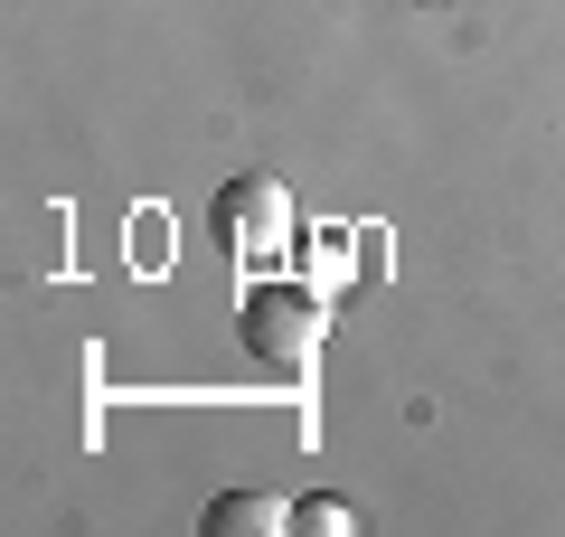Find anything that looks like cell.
Listing matches in <instances>:
<instances>
[{
	"mask_svg": "<svg viewBox=\"0 0 565 537\" xmlns=\"http://www.w3.org/2000/svg\"><path fill=\"white\" fill-rule=\"evenodd\" d=\"M236 339L274 368V378H311L321 368V339H330V293L302 274H255L236 302Z\"/></svg>",
	"mask_w": 565,
	"mask_h": 537,
	"instance_id": "cell-1",
	"label": "cell"
},
{
	"mask_svg": "<svg viewBox=\"0 0 565 537\" xmlns=\"http://www.w3.org/2000/svg\"><path fill=\"white\" fill-rule=\"evenodd\" d=\"M207 227H217V245L236 255V274H282V264H292V236H302V208H292V189H282L274 170H245V179L217 189Z\"/></svg>",
	"mask_w": 565,
	"mask_h": 537,
	"instance_id": "cell-2",
	"label": "cell"
},
{
	"mask_svg": "<svg viewBox=\"0 0 565 537\" xmlns=\"http://www.w3.org/2000/svg\"><path fill=\"white\" fill-rule=\"evenodd\" d=\"M207 537H292V509L264 491H226V499H207Z\"/></svg>",
	"mask_w": 565,
	"mask_h": 537,
	"instance_id": "cell-3",
	"label": "cell"
},
{
	"mask_svg": "<svg viewBox=\"0 0 565 537\" xmlns=\"http://www.w3.org/2000/svg\"><path fill=\"white\" fill-rule=\"evenodd\" d=\"M349 528H359V509H349V499H321V491L292 499V537H349Z\"/></svg>",
	"mask_w": 565,
	"mask_h": 537,
	"instance_id": "cell-4",
	"label": "cell"
},
{
	"mask_svg": "<svg viewBox=\"0 0 565 537\" xmlns=\"http://www.w3.org/2000/svg\"><path fill=\"white\" fill-rule=\"evenodd\" d=\"M349 274H359V264H349V236H311V255H302V283H321V293H340Z\"/></svg>",
	"mask_w": 565,
	"mask_h": 537,
	"instance_id": "cell-5",
	"label": "cell"
},
{
	"mask_svg": "<svg viewBox=\"0 0 565 537\" xmlns=\"http://www.w3.org/2000/svg\"><path fill=\"white\" fill-rule=\"evenodd\" d=\"M396 10H405V0H396Z\"/></svg>",
	"mask_w": 565,
	"mask_h": 537,
	"instance_id": "cell-6",
	"label": "cell"
}]
</instances>
